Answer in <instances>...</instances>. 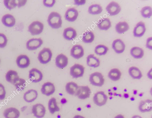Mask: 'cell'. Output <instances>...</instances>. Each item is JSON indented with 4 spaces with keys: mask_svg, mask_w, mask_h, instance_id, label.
I'll list each match as a JSON object with an SVG mask.
<instances>
[{
    "mask_svg": "<svg viewBox=\"0 0 152 118\" xmlns=\"http://www.w3.org/2000/svg\"><path fill=\"white\" fill-rule=\"evenodd\" d=\"M47 21L48 25L53 29H58L62 27L61 17L57 12H51L48 16Z\"/></svg>",
    "mask_w": 152,
    "mask_h": 118,
    "instance_id": "cell-1",
    "label": "cell"
},
{
    "mask_svg": "<svg viewBox=\"0 0 152 118\" xmlns=\"http://www.w3.org/2000/svg\"><path fill=\"white\" fill-rule=\"evenodd\" d=\"M52 53L51 50L48 48H44L39 53L37 58L42 64H46L51 60Z\"/></svg>",
    "mask_w": 152,
    "mask_h": 118,
    "instance_id": "cell-2",
    "label": "cell"
},
{
    "mask_svg": "<svg viewBox=\"0 0 152 118\" xmlns=\"http://www.w3.org/2000/svg\"><path fill=\"white\" fill-rule=\"evenodd\" d=\"M89 81L90 83L93 86L101 87L104 84V79L101 73L95 72L90 74Z\"/></svg>",
    "mask_w": 152,
    "mask_h": 118,
    "instance_id": "cell-3",
    "label": "cell"
},
{
    "mask_svg": "<svg viewBox=\"0 0 152 118\" xmlns=\"http://www.w3.org/2000/svg\"><path fill=\"white\" fill-rule=\"evenodd\" d=\"M44 28L42 23L38 21H34L28 26V31L32 35H37L42 32Z\"/></svg>",
    "mask_w": 152,
    "mask_h": 118,
    "instance_id": "cell-4",
    "label": "cell"
},
{
    "mask_svg": "<svg viewBox=\"0 0 152 118\" xmlns=\"http://www.w3.org/2000/svg\"><path fill=\"white\" fill-rule=\"evenodd\" d=\"M85 71V67L82 65L75 63L70 68L69 73L74 78L77 79L83 76Z\"/></svg>",
    "mask_w": 152,
    "mask_h": 118,
    "instance_id": "cell-5",
    "label": "cell"
},
{
    "mask_svg": "<svg viewBox=\"0 0 152 118\" xmlns=\"http://www.w3.org/2000/svg\"><path fill=\"white\" fill-rule=\"evenodd\" d=\"M107 100V96L104 92L102 91L96 92L93 97L94 103L99 107L104 105L106 103Z\"/></svg>",
    "mask_w": 152,
    "mask_h": 118,
    "instance_id": "cell-6",
    "label": "cell"
},
{
    "mask_svg": "<svg viewBox=\"0 0 152 118\" xmlns=\"http://www.w3.org/2000/svg\"><path fill=\"white\" fill-rule=\"evenodd\" d=\"M43 74L40 71L36 68H33L29 71L28 78L33 83H37L41 81Z\"/></svg>",
    "mask_w": 152,
    "mask_h": 118,
    "instance_id": "cell-7",
    "label": "cell"
},
{
    "mask_svg": "<svg viewBox=\"0 0 152 118\" xmlns=\"http://www.w3.org/2000/svg\"><path fill=\"white\" fill-rule=\"evenodd\" d=\"M46 109L44 105L41 103L34 105L32 108V112L34 116L37 118H42L45 114Z\"/></svg>",
    "mask_w": 152,
    "mask_h": 118,
    "instance_id": "cell-8",
    "label": "cell"
},
{
    "mask_svg": "<svg viewBox=\"0 0 152 118\" xmlns=\"http://www.w3.org/2000/svg\"><path fill=\"white\" fill-rule=\"evenodd\" d=\"M106 10L110 16H114L118 14L121 10V7L118 3L112 1L106 7Z\"/></svg>",
    "mask_w": 152,
    "mask_h": 118,
    "instance_id": "cell-9",
    "label": "cell"
},
{
    "mask_svg": "<svg viewBox=\"0 0 152 118\" xmlns=\"http://www.w3.org/2000/svg\"><path fill=\"white\" fill-rule=\"evenodd\" d=\"M43 43V41L40 38H32L27 41L26 47L29 50H34L39 47Z\"/></svg>",
    "mask_w": 152,
    "mask_h": 118,
    "instance_id": "cell-10",
    "label": "cell"
},
{
    "mask_svg": "<svg viewBox=\"0 0 152 118\" xmlns=\"http://www.w3.org/2000/svg\"><path fill=\"white\" fill-rule=\"evenodd\" d=\"M70 55L74 58L78 59L84 55V49L82 46L80 45H75L71 48Z\"/></svg>",
    "mask_w": 152,
    "mask_h": 118,
    "instance_id": "cell-11",
    "label": "cell"
},
{
    "mask_svg": "<svg viewBox=\"0 0 152 118\" xmlns=\"http://www.w3.org/2000/svg\"><path fill=\"white\" fill-rule=\"evenodd\" d=\"M55 91V88L54 84L50 82L45 83L42 85L41 88V93L47 96L53 94Z\"/></svg>",
    "mask_w": 152,
    "mask_h": 118,
    "instance_id": "cell-12",
    "label": "cell"
},
{
    "mask_svg": "<svg viewBox=\"0 0 152 118\" xmlns=\"http://www.w3.org/2000/svg\"><path fill=\"white\" fill-rule=\"evenodd\" d=\"M16 63L18 67L24 69L28 67L30 64V60L28 57L25 55H20L16 59Z\"/></svg>",
    "mask_w": 152,
    "mask_h": 118,
    "instance_id": "cell-13",
    "label": "cell"
},
{
    "mask_svg": "<svg viewBox=\"0 0 152 118\" xmlns=\"http://www.w3.org/2000/svg\"><path fill=\"white\" fill-rule=\"evenodd\" d=\"M145 25L142 21L137 23L133 30V35L136 37H140L144 34L146 31Z\"/></svg>",
    "mask_w": 152,
    "mask_h": 118,
    "instance_id": "cell-14",
    "label": "cell"
},
{
    "mask_svg": "<svg viewBox=\"0 0 152 118\" xmlns=\"http://www.w3.org/2000/svg\"><path fill=\"white\" fill-rule=\"evenodd\" d=\"M91 90L88 86H79V89L76 96L81 100H85L89 98Z\"/></svg>",
    "mask_w": 152,
    "mask_h": 118,
    "instance_id": "cell-15",
    "label": "cell"
},
{
    "mask_svg": "<svg viewBox=\"0 0 152 118\" xmlns=\"http://www.w3.org/2000/svg\"><path fill=\"white\" fill-rule=\"evenodd\" d=\"M138 109L142 113L149 112L152 110V101L147 99L141 101L139 104Z\"/></svg>",
    "mask_w": 152,
    "mask_h": 118,
    "instance_id": "cell-16",
    "label": "cell"
},
{
    "mask_svg": "<svg viewBox=\"0 0 152 118\" xmlns=\"http://www.w3.org/2000/svg\"><path fill=\"white\" fill-rule=\"evenodd\" d=\"M112 47L116 53L121 54L124 51L125 45L121 39H117L114 40L113 42Z\"/></svg>",
    "mask_w": 152,
    "mask_h": 118,
    "instance_id": "cell-17",
    "label": "cell"
},
{
    "mask_svg": "<svg viewBox=\"0 0 152 118\" xmlns=\"http://www.w3.org/2000/svg\"><path fill=\"white\" fill-rule=\"evenodd\" d=\"M55 62L56 65L57 67L63 69L67 65L68 58L65 55L61 53L57 56L55 58Z\"/></svg>",
    "mask_w": 152,
    "mask_h": 118,
    "instance_id": "cell-18",
    "label": "cell"
},
{
    "mask_svg": "<svg viewBox=\"0 0 152 118\" xmlns=\"http://www.w3.org/2000/svg\"><path fill=\"white\" fill-rule=\"evenodd\" d=\"M78 15V11L74 8L68 9L66 11L64 18L66 20L71 22H74L77 19Z\"/></svg>",
    "mask_w": 152,
    "mask_h": 118,
    "instance_id": "cell-19",
    "label": "cell"
},
{
    "mask_svg": "<svg viewBox=\"0 0 152 118\" xmlns=\"http://www.w3.org/2000/svg\"><path fill=\"white\" fill-rule=\"evenodd\" d=\"M38 95V92L36 90L30 89L24 94L23 99L26 102L30 103L34 101L37 98Z\"/></svg>",
    "mask_w": 152,
    "mask_h": 118,
    "instance_id": "cell-20",
    "label": "cell"
},
{
    "mask_svg": "<svg viewBox=\"0 0 152 118\" xmlns=\"http://www.w3.org/2000/svg\"><path fill=\"white\" fill-rule=\"evenodd\" d=\"M3 116L5 118H18L20 114L19 111L14 107L6 108L4 111Z\"/></svg>",
    "mask_w": 152,
    "mask_h": 118,
    "instance_id": "cell-21",
    "label": "cell"
},
{
    "mask_svg": "<svg viewBox=\"0 0 152 118\" xmlns=\"http://www.w3.org/2000/svg\"><path fill=\"white\" fill-rule=\"evenodd\" d=\"M65 89L66 92L69 94L76 96L79 89V86L74 82H69L66 84Z\"/></svg>",
    "mask_w": 152,
    "mask_h": 118,
    "instance_id": "cell-22",
    "label": "cell"
},
{
    "mask_svg": "<svg viewBox=\"0 0 152 118\" xmlns=\"http://www.w3.org/2000/svg\"><path fill=\"white\" fill-rule=\"evenodd\" d=\"M1 21L4 25L8 27H11L14 26L16 22L14 16L9 14L4 15L2 17Z\"/></svg>",
    "mask_w": 152,
    "mask_h": 118,
    "instance_id": "cell-23",
    "label": "cell"
},
{
    "mask_svg": "<svg viewBox=\"0 0 152 118\" xmlns=\"http://www.w3.org/2000/svg\"><path fill=\"white\" fill-rule=\"evenodd\" d=\"M76 30L72 27H68L65 28L63 31V36L66 40L71 41L73 40L77 36Z\"/></svg>",
    "mask_w": 152,
    "mask_h": 118,
    "instance_id": "cell-24",
    "label": "cell"
},
{
    "mask_svg": "<svg viewBox=\"0 0 152 118\" xmlns=\"http://www.w3.org/2000/svg\"><path fill=\"white\" fill-rule=\"evenodd\" d=\"M86 64L89 67L96 68L100 66V61L94 54H90L86 57Z\"/></svg>",
    "mask_w": 152,
    "mask_h": 118,
    "instance_id": "cell-25",
    "label": "cell"
},
{
    "mask_svg": "<svg viewBox=\"0 0 152 118\" xmlns=\"http://www.w3.org/2000/svg\"><path fill=\"white\" fill-rule=\"evenodd\" d=\"M19 77L18 72L14 70H9L5 75L6 81L13 85Z\"/></svg>",
    "mask_w": 152,
    "mask_h": 118,
    "instance_id": "cell-26",
    "label": "cell"
},
{
    "mask_svg": "<svg viewBox=\"0 0 152 118\" xmlns=\"http://www.w3.org/2000/svg\"><path fill=\"white\" fill-rule=\"evenodd\" d=\"M48 108L50 113L51 114H53L55 112L60 111V108L57 105L56 99L55 97H52L49 100Z\"/></svg>",
    "mask_w": 152,
    "mask_h": 118,
    "instance_id": "cell-27",
    "label": "cell"
},
{
    "mask_svg": "<svg viewBox=\"0 0 152 118\" xmlns=\"http://www.w3.org/2000/svg\"><path fill=\"white\" fill-rule=\"evenodd\" d=\"M128 73L130 76L134 79H140L142 76L140 70L135 66L130 67L128 70Z\"/></svg>",
    "mask_w": 152,
    "mask_h": 118,
    "instance_id": "cell-28",
    "label": "cell"
},
{
    "mask_svg": "<svg viewBox=\"0 0 152 118\" xmlns=\"http://www.w3.org/2000/svg\"><path fill=\"white\" fill-rule=\"evenodd\" d=\"M130 54L134 58L140 59L143 57L144 52L142 48L138 46H134L130 49Z\"/></svg>",
    "mask_w": 152,
    "mask_h": 118,
    "instance_id": "cell-29",
    "label": "cell"
},
{
    "mask_svg": "<svg viewBox=\"0 0 152 118\" xmlns=\"http://www.w3.org/2000/svg\"><path fill=\"white\" fill-rule=\"evenodd\" d=\"M129 26L126 21H120L115 25V28L116 32L119 34H122L128 31L129 29Z\"/></svg>",
    "mask_w": 152,
    "mask_h": 118,
    "instance_id": "cell-30",
    "label": "cell"
},
{
    "mask_svg": "<svg viewBox=\"0 0 152 118\" xmlns=\"http://www.w3.org/2000/svg\"><path fill=\"white\" fill-rule=\"evenodd\" d=\"M97 25L100 30H107L111 27V24L109 18H105L101 19L97 23Z\"/></svg>",
    "mask_w": 152,
    "mask_h": 118,
    "instance_id": "cell-31",
    "label": "cell"
},
{
    "mask_svg": "<svg viewBox=\"0 0 152 118\" xmlns=\"http://www.w3.org/2000/svg\"><path fill=\"white\" fill-rule=\"evenodd\" d=\"M121 73L120 70L116 68L111 69L108 74L109 78L114 81L119 80L121 78Z\"/></svg>",
    "mask_w": 152,
    "mask_h": 118,
    "instance_id": "cell-32",
    "label": "cell"
},
{
    "mask_svg": "<svg viewBox=\"0 0 152 118\" xmlns=\"http://www.w3.org/2000/svg\"><path fill=\"white\" fill-rule=\"evenodd\" d=\"M102 6L98 4H93L90 6L88 9L89 13L93 15H97L101 13L102 11Z\"/></svg>",
    "mask_w": 152,
    "mask_h": 118,
    "instance_id": "cell-33",
    "label": "cell"
},
{
    "mask_svg": "<svg viewBox=\"0 0 152 118\" xmlns=\"http://www.w3.org/2000/svg\"><path fill=\"white\" fill-rule=\"evenodd\" d=\"M95 36L94 33L91 31H87L83 34L82 40L86 43H90L94 40Z\"/></svg>",
    "mask_w": 152,
    "mask_h": 118,
    "instance_id": "cell-34",
    "label": "cell"
},
{
    "mask_svg": "<svg viewBox=\"0 0 152 118\" xmlns=\"http://www.w3.org/2000/svg\"><path fill=\"white\" fill-rule=\"evenodd\" d=\"M108 50V48L102 44L96 46L94 49V52L97 55L101 56L105 55Z\"/></svg>",
    "mask_w": 152,
    "mask_h": 118,
    "instance_id": "cell-35",
    "label": "cell"
},
{
    "mask_svg": "<svg viewBox=\"0 0 152 118\" xmlns=\"http://www.w3.org/2000/svg\"><path fill=\"white\" fill-rule=\"evenodd\" d=\"M26 80L24 79L19 77L15 82L13 85L18 91L23 90L26 86Z\"/></svg>",
    "mask_w": 152,
    "mask_h": 118,
    "instance_id": "cell-36",
    "label": "cell"
},
{
    "mask_svg": "<svg viewBox=\"0 0 152 118\" xmlns=\"http://www.w3.org/2000/svg\"><path fill=\"white\" fill-rule=\"evenodd\" d=\"M140 13L142 17L149 18L152 15V8L150 6H145L142 7L140 10Z\"/></svg>",
    "mask_w": 152,
    "mask_h": 118,
    "instance_id": "cell-37",
    "label": "cell"
},
{
    "mask_svg": "<svg viewBox=\"0 0 152 118\" xmlns=\"http://www.w3.org/2000/svg\"><path fill=\"white\" fill-rule=\"evenodd\" d=\"M3 2L5 7L10 10L17 6V2L15 0H4Z\"/></svg>",
    "mask_w": 152,
    "mask_h": 118,
    "instance_id": "cell-38",
    "label": "cell"
},
{
    "mask_svg": "<svg viewBox=\"0 0 152 118\" xmlns=\"http://www.w3.org/2000/svg\"><path fill=\"white\" fill-rule=\"evenodd\" d=\"M7 39L6 36L2 33H0V48H4L7 45Z\"/></svg>",
    "mask_w": 152,
    "mask_h": 118,
    "instance_id": "cell-39",
    "label": "cell"
},
{
    "mask_svg": "<svg viewBox=\"0 0 152 118\" xmlns=\"http://www.w3.org/2000/svg\"><path fill=\"white\" fill-rule=\"evenodd\" d=\"M6 92L4 86L0 83V100L4 99L6 96Z\"/></svg>",
    "mask_w": 152,
    "mask_h": 118,
    "instance_id": "cell-40",
    "label": "cell"
},
{
    "mask_svg": "<svg viewBox=\"0 0 152 118\" xmlns=\"http://www.w3.org/2000/svg\"><path fill=\"white\" fill-rule=\"evenodd\" d=\"M56 1L55 0H43V5L47 7H53L55 4Z\"/></svg>",
    "mask_w": 152,
    "mask_h": 118,
    "instance_id": "cell-41",
    "label": "cell"
},
{
    "mask_svg": "<svg viewBox=\"0 0 152 118\" xmlns=\"http://www.w3.org/2000/svg\"><path fill=\"white\" fill-rule=\"evenodd\" d=\"M145 46L148 49L152 50V37H149L147 38Z\"/></svg>",
    "mask_w": 152,
    "mask_h": 118,
    "instance_id": "cell-42",
    "label": "cell"
},
{
    "mask_svg": "<svg viewBox=\"0 0 152 118\" xmlns=\"http://www.w3.org/2000/svg\"><path fill=\"white\" fill-rule=\"evenodd\" d=\"M17 1V6L18 8H20L24 6L26 4L27 0H19Z\"/></svg>",
    "mask_w": 152,
    "mask_h": 118,
    "instance_id": "cell-43",
    "label": "cell"
},
{
    "mask_svg": "<svg viewBox=\"0 0 152 118\" xmlns=\"http://www.w3.org/2000/svg\"><path fill=\"white\" fill-rule=\"evenodd\" d=\"M86 3L85 0H75L74 4L77 6L81 5L84 4Z\"/></svg>",
    "mask_w": 152,
    "mask_h": 118,
    "instance_id": "cell-44",
    "label": "cell"
},
{
    "mask_svg": "<svg viewBox=\"0 0 152 118\" xmlns=\"http://www.w3.org/2000/svg\"><path fill=\"white\" fill-rule=\"evenodd\" d=\"M147 76L149 79L151 80L152 79V68H151L148 71L147 73Z\"/></svg>",
    "mask_w": 152,
    "mask_h": 118,
    "instance_id": "cell-45",
    "label": "cell"
},
{
    "mask_svg": "<svg viewBox=\"0 0 152 118\" xmlns=\"http://www.w3.org/2000/svg\"><path fill=\"white\" fill-rule=\"evenodd\" d=\"M114 118H125L121 114H118Z\"/></svg>",
    "mask_w": 152,
    "mask_h": 118,
    "instance_id": "cell-46",
    "label": "cell"
},
{
    "mask_svg": "<svg viewBox=\"0 0 152 118\" xmlns=\"http://www.w3.org/2000/svg\"><path fill=\"white\" fill-rule=\"evenodd\" d=\"M73 118H85L84 117L79 115H77L74 116Z\"/></svg>",
    "mask_w": 152,
    "mask_h": 118,
    "instance_id": "cell-47",
    "label": "cell"
},
{
    "mask_svg": "<svg viewBox=\"0 0 152 118\" xmlns=\"http://www.w3.org/2000/svg\"><path fill=\"white\" fill-rule=\"evenodd\" d=\"M27 108V106H23L21 108V109H20L21 111H22L23 112Z\"/></svg>",
    "mask_w": 152,
    "mask_h": 118,
    "instance_id": "cell-48",
    "label": "cell"
},
{
    "mask_svg": "<svg viewBox=\"0 0 152 118\" xmlns=\"http://www.w3.org/2000/svg\"><path fill=\"white\" fill-rule=\"evenodd\" d=\"M131 118H142V117L140 115H134Z\"/></svg>",
    "mask_w": 152,
    "mask_h": 118,
    "instance_id": "cell-49",
    "label": "cell"
},
{
    "mask_svg": "<svg viewBox=\"0 0 152 118\" xmlns=\"http://www.w3.org/2000/svg\"><path fill=\"white\" fill-rule=\"evenodd\" d=\"M123 96H124V98H128L129 97V94L127 93H124L123 95Z\"/></svg>",
    "mask_w": 152,
    "mask_h": 118,
    "instance_id": "cell-50",
    "label": "cell"
},
{
    "mask_svg": "<svg viewBox=\"0 0 152 118\" xmlns=\"http://www.w3.org/2000/svg\"><path fill=\"white\" fill-rule=\"evenodd\" d=\"M137 90H133V94L134 95H136L137 94Z\"/></svg>",
    "mask_w": 152,
    "mask_h": 118,
    "instance_id": "cell-51",
    "label": "cell"
},
{
    "mask_svg": "<svg viewBox=\"0 0 152 118\" xmlns=\"http://www.w3.org/2000/svg\"><path fill=\"white\" fill-rule=\"evenodd\" d=\"M143 93L141 92L138 95L140 97H142V96H143Z\"/></svg>",
    "mask_w": 152,
    "mask_h": 118,
    "instance_id": "cell-52",
    "label": "cell"
},
{
    "mask_svg": "<svg viewBox=\"0 0 152 118\" xmlns=\"http://www.w3.org/2000/svg\"><path fill=\"white\" fill-rule=\"evenodd\" d=\"M130 100L132 101H133L135 100V98L134 97H132L130 98Z\"/></svg>",
    "mask_w": 152,
    "mask_h": 118,
    "instance_id": "cell-53",
    "label": "cell"
},
{
    "mask_svg": "<svg viewBox=\"0 0 152 118\" xmlns=\"http://www.w3.org/2000/svg\"><path fill=\"white\" fill-rule=\"evenodd\" d=\"M113 90L115 91V90H117V88L116 87H113Z\"/></svg>",
    "mask_w": 152,
    "mask_h": 118,
    "instance_id": "cell-54",
    "label": "cell"
},
{
    "mask_svg": "<svg viewBox=\"0 0 152 118\" xmlns=\"http://www.w3.org/2000/svg\"><path fill=\"white\" fill-rule=\"evenodd\" d=\"M113 95L114 96H115L118 95V94H117L116 93H114L113 94Z\"/></svg>",
    "mask_w": 152,
    "mask_h": 118,
    "instance_id": "cell-55",
    "label": "cell"
},
{
    "mask_svg": "<svg viewBox=\"0 0 152 118\" xmlns=\"http://www.w3.org/2000/svg\"><path fill=\"white\" fill-rule=\"evenodd\" d=\"M109 94H110V95H112L113 94V93L111 92H109Z\"/></svg>",
    "mask_w": 152,
    "mask_h": 118,
    "instance_id": "cell-56",
    "label": "cell"
},
{
    "mask_svg": "<svg viewBox=\"0 0 152 118\" xmlns=\"http://www.w3.org/2000/svg\"><path fill=\"white\" fill-rule=\"evenodd\" d=\"M118 95L119 97H121V94H118Z\"/></svg>",
    "mask_w": 152,
    "mask_h": 118,
    "instance_id": "cell-57",
    "label": "cell"
},
{
    "mask_svg": "<svg viewBox=\"0 0 152 118\" xmlns=\"http://www.w3.org/2000/svg\"><path fill=\"white\" fill-rule=\"evenodd\" d=\"M112 98H113V97H109V99H110V100L112 99Z\"/></svg>",
    "mask_w": 152,
    "mask_h": 118,
    "instance_id": "cell-58",
    "label": "cell"
},
{
    "mask_svg": "<svg viewBox=\"0 0 152 118\" xmlns=\"http://www.w3.org/2000/svg\"><path fill=\"white\" fill-rule=\"evenodd\" d=\"M124 91L126 92L127 91L126 89H125Z\"/></svg>",
    "mask_w": 152,
    "mask_h": 118,
    "instance_id": "cell-59",
    "label": "cell"
},
{
    "mask_svg": "<svg viewBox=\"0 0 152 118\" xmlns=\"http://www.w3.org/2000/svg\"><path fill=\"white\" fill-rule=\"evenodd\" d=\"M108 91L109 92H110V91H111L110 89H109Z\"/></svg>",
    "mask_w": 152,
    "mask_h": 118,
    "instance_id": "cell-60",
    "label": "cell"
},
{
    "mask_svg": "<svg viewBox=\"0 0 152 118\" xmlns=\"http://www.w3.org/2000/svg\"><path fill=\"white\" fill-rule=\"evenodd\" d=\"M0 62H1V60H0Z\"/></svg>",
    "mask_w": 152,
    "mask_h": 118,
    "instance_id": "cell-61",
    "label": "cell"
}]
</instances>
